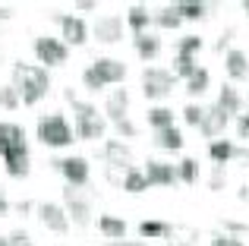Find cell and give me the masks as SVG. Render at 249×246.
Masks as SVG:
<instances>
[{"mask_svg":"<svg viewBox=\"0 0 249 246\" xmlns=\"http://www.w3.org/2000/svg\"><path fill=\"white\" fill-rule=\"evenodd\" d=\"M13 88L19 92V101H22L25 107L38 105V101L44 98V95L51 92V76L44 67H35V63H13Z\"/></svg>","mask_w":249,"mask_h":246,"instance_id":"obj_1","label":"cell"},{"mask_svg":"<svg viewBox=\"0 0 249 246\" xmlns=\"http://www.w3.org/2000/svg\"><path fill=\"white\" fill-rule=\"evenodd\" d=\"M35 133L48 148H67L76 142V129L70 126V120L63 114H44V117H38Z\"/></svg>","mask_w":249,"mask_h":246,"instance_id":"obj_2","label":"cell"},{"mask_svg":"<svg viewBox=\"0 0 249 246\" xmlns=\"http://www.w3.org/2000/svg\"><path fill=\"white\" fill-rule=\"evenodd\" d=\"M174 73L170 70H161V67H145L142 70V95L148 101H161L174 92Z\"/></svg>","mask_w":249,"mask_h":246,"instance_id":"obj_3","label":"cell"},{"mask_svg":"<svg viewBox=\"0 0 249 246\" xmlns=\"http://www.w3.org/2000/svg\"><path fill=\"white\" fill-rule=\"evenodd\" d=\"M63 209L70 215V224H76V228H89L91 224V199L85 190L67 186L63 190Z\"/></svg>","mask_w":249,"mask_h":246,"instance_id":"obj_4","label":"cell"},{"mask_svg":"<svg viewBox=\"0 0 249 246\" xmlns=\"http://www.w3.org/2000/svg\"><path fill=\"white\" fill-rule=\"evenodd\" d=\"M35 57L44 70L48 67H63L70 60V48L60 41V38H51V35H38L35 38Z\"/></svg>","mask_w":249,"mask_h":246,"instance_id":"obj_5","label":"cell"},{"mask_svg":"<svg viewBox=\"0 0 249 246\" xmlns=\"http://www.w3.org/2000/svg\"><path fill=\"white\" fill-rule=\"evenodd\" d=\"M57 22H60V41L67 44V48H82V44L89 41L91 29H89V22H85L82 16L63 13V16H57Z\"/></svg>","mask_w":249,"mask_h":246,"instance_id":"obj_6","label":"cell"},{"mask_svg":"<svg viewBox=\"0 0 249 246\" xmlns=\"http://www.w3.org/2000/svg\"><path fill=\"white\" fill-rule=\"evenodd\" d=\"M51 164L57 167V171L63 174V180H67V186H76V190H82V186H89V158H82V155H73V158H57L51 161Z\"/></svg>","mask_w":249,"mask_h":246,"instance_id":"obj_7","label":"cell"},{"mask_svg":"<svg viewBox=\"0 0 249 246\" xmlns=\"http://www.w3.org/2000/svg\"><path fill=\"white\" fill-rule=\"evenodd\" d=\"M91 35L101 44H120L126 35V22H123L120 13H107V16H98V22L91 25Z\"/></svg>","mask_w":249,"mask_h":246,"instance_id":"obj_8","label":"cell"},{"mask_svg":"<svg viewBox=\"0 0 249 246\" xmlns=\"http://www.w3.org/2000/svg\"><path fill=\"white\" fill-rule=\"evenodd\" d=\"M3 171L10 174L13 180H25L29 177V171H32V152H29V145H13V148H6L3 155Z\"/></svg>","mask_w":249,"mask_h":246,"instance_id":"obj_9","label":"cell"},{"mask_svg":"<svg viewBox=\"0 0 249 246\" xmlns=\"http://www.w3.org/2000/svg\"><path fill=\"white\" fill-rule=\"evenodd\" d=\"M35 215H38V221H41L51 234H67L70 230V215H67V209L57 205V202H38Z\"/></svg>","mask_w":249,"mask_h":246,"instance_id":"obj_10","label":"cell"},{"mask_svg":"<svg viewBox=\"0 0 249 246\" xmlns=\"http://www.w3.org/2000/svg\"><path fill=\"white\" fill-rule=\"evenodd\" d=\"M91 70L104 86H120L126 79V63L117 57H98V60H91Z\"/></svg>","mask_w":249,"mask_h":246,"instance_id":"obj_11","label":"cell"},{"mask_svg":"<svg viewBox=\"0 0 249 246\" xmlns=\"http://www.w3.org/2000/svg\"><path fill=\"white\" fill-rule=\"evenodd\" d=\"M142 174H145L148 186H174V183H180V180H177V164H170V161L148 158V164H145Z\"/></svg>","mask_w":249,"mask_h":246,"instance_id":"obj_12","label":"cell"},{"mask_svg":"<svg viewBox=\"0 0 249 246\" xmlns=\"http://www.w3.org/2000/svg\"><path fill=\"white\" fill-rule=\"evenodd\" d=\"M104 161H107L114 171H129L133 167V152L123 139H107L104 142Z\"/></svg>","mask_w":249,"mask_h":246,"instance_id":"obj_13","label":"cell"},{"mask_svg":"<svg viewBox=\"0 0 249 246\" xmlns=\"http://www.w3.org/2000/svg\"><path fill=\"white\" fill-rule=\"evenodd\" d=\"M227 123H231V117H227L224 111H221L218 105H208L205 107V117H202V126H199V133L205 136V139H221V133L227 129Z\"/></svg>","mask_w":249,"mask_h":246,"instance_id":"obj_14","label":"cell"},{"mask_svg":"<svg viewBox=\"0 0 249 246\" xmlns=\"http://www.w3.org/2000/svg\"><path fill=\"white\" fill-rule=\"evenodd\" d=\"M126 111H129V92H126V88H114V92L107 95V101H104V114H107V120L117 123V120L129 117Z\"/></svg>","mask_w":249,"mask_h":246,"instance_id":"obj_15","label":"cell"},{"mask_svg":"<svg viewBox=\"0 0 249 246\" xmlns=\"http://www.w3.org/2000/svg\"><path fill=\"white\" fill-rule=\"evenodd\" d=\"M107 133V120L98 114V117H85V120H76V139L82 142H95V139H104Z\"/></svg>","mask_w":249,"mask_h":246,"instance_id":"obj_16","label":"cell"},{"mask_svg":"<svg viewBox=\"0 0 249 246\" xmlns=\"http://www.w3.org/2000/svg\"><path fill=\"white\" fill-rule=\"evenodd\" d=\"M123 22H126V29L133 32V35H142V32H148V25H152V10L142 3H133L126 10V16H123Z\"/></svg>","mask_w":249,"mask_h":246,"instance_id":"obj_17","label":"cell"},{"mask_svg":"<svg viewBox=\"0 0 249 246\" xmlns=\"http://www.w3.org/2000/svg\"><path fill=\"white\" fill-rule=\"evenodd\" d=\"M224 73H227V79L243 82L246 76H249V57L243 54V51H227V57H224Z\"/></svg>","mask_w":249,"mask_h":246,"instance_id":"obj_18","label":"cell"},{"mask_svg":"<svg viewBox=\"0 0 249 246\" xmlns=\"http://www.w3.org/2000/svg\"><path fill=\"white\" fill-rule=\"evenodd\" d=\"M214 105L221 107V111L227 114V117H240V114H243V98H240V92L233 86H221V92H218V101H214Z\"/></svg>","mask_w":249,"mask_h":246,"instance_id":"obj_19","label":"cell"},{"mask_svg":"<svg viewBox=\"0 0 249 246\" xmlns=\"http://www.w3.org/2000/svg\"><path fill=\"white\" fill-rule=\"evenodd\" d=\"M95 224H98V230H101L107 240H126V221H123V218H117V215H98Z\"/></svg>","mask_w":249,"mask_h":246,"instance_id":"obj_20","label":"cell"},{"mask_svg":"<svg viewBox=\"0 0 249 246\" xmlns=\"http://www.w3.org/2000/svg\"><path fill=\"white\" fill-rule=\"evenodd\" d=\"M133 44H136V54H139L145 63H152L155 57L161 54V38L152 35V32H142V35H136Z\"/></svg>","mask_w":249,"mask_h":246,"instance_id":"obj_21","label":"cell"},{"mask_svg":"<svg viewBox=\"0 0 249 246\" xmlns=\"http://www.w3.org/2000/svg\"><path fill=\"white\" fill-rule=\"evenodd\" d=\"M174 234V224L170 221H155V218H145L139 224V237L142 240H164V237Z\"/></svg>","mask_w":249,"mask_h":246,"instance_id":"obj_22","label":"cell"},{"mask_svg":"<svg viewBox=\"0 0 249 246\" xmlns=\"http://www.w3.org/2000/svg\"><path fill=\"white\" fill-rule=\"evenodd\" d=\"M208 158H212L214 164L224 167L227 161L237 158V142H231V139H214L212 145H208Z\"/></svg>","mask_w":249,"mask_h":246,"instance_id":"obj_23","label":"cell"},{"mask_svg":"<svg viewBox=\"0 0 249 246\" xmlns=\"http://www.w3.org/2000/svg\"><path fill=\"white\" fill-rule=\"evenodd\" d=\"M22 142H25V129L19 126V123L0 120V155H3L6 148H13V145H22Z\"/></svg>","mask_w":249,"mask_h":246,"instance_id":"obj_24","label":"cell"},{"mask_svg":"<svg viewBox=\"0 0 249 246\" xmlns=\"http://www.w3.org/2000/svg\"><path fill=\"white\" fill-rule=\"evenodd\" d=\"M152 142L158 148H164V152H180V148H183V133L177 126H167V129H158Z\"/></svg>","mask_w":249,"mask_h":246,"instance_id":"obj_25","label":"cell"},{"mask_svg":"<svg viewBox=\"0 0 249 246\" xmlns=\"http://www.w3.org/2000/svg\"><path fill=\"white\" fill-rule=\"evenodd\" d=\"M145 120H148V126H152V133L167 129V126H177V114L170 111V107H148Z\"/></svg>","mask_w":249,"mask_h":246,"instance_id":"obj_26","label":"cell"},{"mask_svg":"<svg viewBox=\"0 0 249 246\" xmlns=\"http://www.w3.org/2000/svg\"><path fill=\"white\" fill-rule=\"evenodd\" d=\"M152 22L158 25V29H164V32H177L183 25V19H180V13H177V6L170 3V6H164V10L152 13Z\"/></svg>","mask_w":249,"mask_h":246,"instance_id":"obj_27","label":"cell"},{"mask_svg":"<svg viewBox=\"0 0 249 246\" xmlns=\"http://www.w3.org/2000/svg\"><path fill=\"white\" fill-rule=\"evenodd\" d=\"M63 98H67V105H70V107H73L76 120H85V117H98V107L91 105V101H82L79 95L73 92V88H67V92H63Z\"/></svg>","mask_w":249,"mask_h":246,"instance_id":"obj_28","label":"cell"},{"mask_svg":"<svg viewBox=\"0 0 249 246\" xmlns=\"http://www.w3.org/2000/svg\"><path fill=\"white\" fill-rule=\"evenodd\" d=\"M208 86H212V73H208L205 67H199L193 76L186 79V95H193V98H199V95L208 92Z\"/></svg>","mask_w":249,"mask_h":246,"instance_id":"obj_29","label":"cell"},{"mask_svg":"<svg viewBox=\"0 0 249 246\" xmlns=\"http://www.w3.org/2000/svg\"><path fill=\"white\" fill-rule=\"evenodd\" d=\"M120 186H123L126 193H145V190H148V180H145V174H142L139 167H129V171H123Z\"/></svg>","mask_w":249,"mask_h":246,"instance_id":"obj_30","label":"cell"},{"mask_svg":"<svg viewBox=\"0 0 249 246\" xmlns=\"http://www.w3.org/2000/svg\"><path fill=\"white\" fill-rule=\"evenodd\" d=\"M177 13H180V19H202L208 16V3H199V0H180V3H174Z\"/></svg>","mask_w":249,"mask_h":246,"instance_id":"obj_31","label":"cell"},{"mask_svg":"<svg viewBox=\"0 0 249 246\" xmlns=\"http://www.w3.org/2000/svg\"><path fill=\"white\" fill-rule=\"evenodd\" d=\"M196 70H199L196 57H180V54H177V57H174V70H170V73H174V79H183V82H186L189 76L196 73Z\"/></svg>","mask_w":249,"mask_h":246,"instance_id":"obj_32","label":"cell"},{"mask_svg":"<svg viewBox=\"0 0 249 246\" xmlns=\"http://www.w3.org/2000/svg\"><path fill=\"white\" fill-rule=\"evenodd\" d=\"M177 180L193 186L196 180H199V161H196V158H183L180 164H177Z\"/></svg>","mask_w":249,"mask_h":246,"instance_id":"obj_33","label":"cell"},{"mask_svg":"<svg viewBox=\"0 0 249 246\" xmlns=\"http://www.w3.org/2000/svg\"><path fill=\"white\" fill-rule=\"evenodd\" d=\"M202 51V35H183L177 41V54L180 57H196Z\"/></svg>","mask_w":249,"mask_h":246,"instance_id":"obj_34","label":"cell"},{"mask_svg":"<svg viewBox=\"0 0 249 246\" xmlns=\"http://www.w3.org/2000/svg\"><path fill=\"white\" fill-rule=\"evenodd\" d=\"M19 105H22V101H19V92L13 86H3V88H0V107H3V111H16Z\"/></svg>","mask_w":249,"mask_h":246,"instance_id":"obj_35","label":"cell"},{"mask_svg":"<svg viewBox=\"0 0 249 246\" xmlns=\"http://www.w3.org/2000/svg\"><path fill=\"white\" fill-rule=\"evenodd\" d=\"M202 117H205V107H202V105H196V101L183 107V120H186L189 126H196V129H199V126H202Z\"/></svg>","mask_w":249,"mask_h":246,"instance_id":"obj_36","label":"cell"},{"mask_svg":"<svg viewBox=\"0 0 249 246\" xmlns=\"http://www.w3.org/2000/svg\"><path fill=\"white\" fill-rule=\"evenodd\" d=\"M114 129H117V136H120V139H136V136H139V126H136V123L129 120V117L117 120V123H114Z\"/></svg>","mask_w":249,"mask_h":246,"instance_id":"obj_37","label":"cell"},{"mask_svg":"<svg viewBox=\"0 0 249 246\" xmlns=\"http://www.w3.org/2000/svg\"><path fill=\"white\" fill-rule=\"evenodd\" d=\"M82 86L89 88L91 95H95V92H101V88H107V86H104V82L95 76V70H91V67H85V73H82Z\"/></svg>","mask_w":249,"mask_h":246,"instance_id":"obj_38","label":"cell"},{"mask_svg":"<svg viewBox=\"0 0 249 246\" xmlns=\"http://www.w3.org/2000/svg\"><path fill=\"white\" fill-rule=\"evenodd\" d=\"M246 224L243 221H233V218H224V234H231V237H243L246 234Z\"/></svg>","mask_w":249,"mask_h":246,"instance_id":"obj_39","label":"cell"},{"mask_svg":"<svg viewBox=\"0 0 249 246\" xmlns=\"http://www.w3.org/2000/svg\"><path fill=\"white\" fill-rule=\"evenodd\" d=\"M6 246H35V243H32V237L25 234V230H13V234L6 237Z\"/></svg>","mask_w":249,"mask_h":246,"instance_id":"obj_40","label":"cell"},{"mask_svg":"<svg viewBox=\"0 0 249 246\" xmlns=\"http://www.w3.org/2000/svg\"><path fill=\"white\" fill-rule=\"evenodd\" d=\"M224 183H227V177H224V167H221V164H214L212 177H208V186H212V190H224Z\"/></svg>","mask_w":249,"mask_h":246,"instance_id":"obj_41","label":"cell"},{"mask_svg":"<svg viewBox=\"0 0 249 246\" xmlns=\"http://www.w3.org/2000/svg\"><path fill=\"white\" fill-rule=\"evenodd\" d=\"M212 246H243V240H240V237H231V234H214Z\"/></svg>","mask_w":249,"mask_h":246,"instance_id":"obj_42","label":"cell"},{"mask_svg":"<svg viewBox=\"0 0 249 246\" xmlns=\"http://www.w3.org/2000/svg\"><path fill=\"white\" fill-rule=\"evenodd\" d=\"M237 136L243 142H249V114H240L237 117Z\"/></svg>","mask_w":249,"mask_h":246,"instance_id":"obj_43","label":"cell"},{"mask_svg":"<svg viewBox=\"0 0 249 246\" xmlns=\"http://www.w3.org/2000/svg\"><path fill=\"white\" fill-rule=\"evenodd\" d=\"M107 246H145V240H107Z\"/></svg>","mask_w":249,"mask_h":246,"instance_id":"obj_44","label":"cell"},{"mask_svg":"<svg viewBox=\"0 0 249 246\" xmlns=\"http://www.w3.org/2000/svg\"><path fill=\"white\" fill-rule=\"evenodd\" d=\"M76 10H82V13H91V10H98V3H95V0H79V3H76Z\"/></svg>","mask_w":249,"mask_h":246,"instance_id":"obj_45","label":"cell"},{"mask_svg":"<svg viewBox=\"0 0 249 246\" xmlns=\"http://www.w3.org/2000/svg\"><path fill=\"white\" fill-rule=\"evenodd\" d=\"M13 209H16V211H19V215H29V211H32V209H35V205H32V202H29V199H25V202H16V205H13Z\"/></svg>","mask_w":249,"mask_h":246,"instance_id":"obj_46","label":"cell"},{"mask_svg":"<svg viewBox=\"0 0 249 246\" xmlns=\"http://www.w3.org/2000/svg\"><path fill=\"white\" fill-rule=\"evenodd\" d=\"M10 209H13V205H10V202H6V196H3V190H0V215H10Z\"/></svg>","mask_w":249,"mask_h":246,"instance_id":"obj_47","label":"cell"},{"mask_svg":"<svg viewBox=\"0 0 249 246\" xmlns=\"http://www.w3.org/2000/svg\"><path fill=\"white\" fill-rule=\"evenodd\" d=\"M237 158L240 161H249V145H237Z\"/></svg>","mask_w":249,"mask_h":246,"instance_id":"obj_48","label":"cell"},{"mask_svg":"<svg viewBox=\"0 0 249 246\" xmlns=\"http://www.w3.org/2000/svg\"><path fill=\"white\" fill-rule=\"evenodd\" d=\"M240 199H243V202H249V186H240Z\"/></svg>","mask_w":249,"mask_h":246,"instance_id":"obj_49","label":"cell"},{"mask_svg":"<svg viewBox=\"0 0 249 246\" xmlns=\"http://www.w3.org/2000/svg\"><path fill=\"white\" fill-rule=\"evenodd\" d=\"M243 13H246V16H249V0H243Z\"/></svg>","mask_w":249,"mask_h":246,"instance_id":"obj_50","label":"cell"},{"mask_svg":"<svg viewBox=\"0 0 249 246\" xmlns=\"http://www.w3.org/2000/svg\"><path fill=\"white\" fill-rule=\"evenodd\" d=\"M0 246H6V237L3 234H0Z\"/></svg>","mask_w":249,"mask_h":246,"instance_id":"obj_51","label":"cell"},{"mask_svg":"<svg viewBox=\"0 0 249 246\" xmlns=\"http://www.w3.org/2000/svg\"><path fill=\"white\" fill-rule=\"evenodd\" d=\"M167 246H186V243H167Z\"/></svg>","mask_w":249,"mask_h":246,"instance_id":"obj_52","label":"cell"}]
</instances>
